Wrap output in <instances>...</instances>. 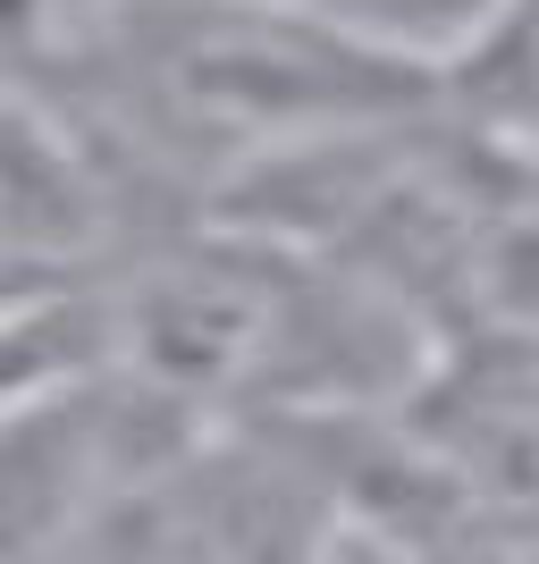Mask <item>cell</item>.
<instances>
[{"mask_svg":"<svg viewBox=\"0 0 539 564\" xmlns=\"http://www.w3.org/2000/svg\"><path fill=\"white\" fill-rule=\"evenodd\" d=\"M405 422L472 489L539 506V329H464L430 354Z\"/></svg>","mask_w":539,"mask_h":564,"instance_id":"3","label":"cell"},{"mask_svg":"<svg viewBox=\"0 0 539 564\" xmlns=\"http://www.w3.org/2000/svg\"><path fill=\"white\" fill-rule=\"evenodd\" d=\"M287 18H312L328 34H346V43H371L388 59H413V68L446 76L481 43V25H489L497 0H270Z\"/></svg>","mask_w":539,"mask_h":564,"instance_id":"6","label":"cell"},{"mask_svg":"<svg viewBox=\"0 0 539 564\" xmlns=\"http://www.w3.org/2000/svg\"><path fill=\"white\" fill-rule=\"evenodd\" d=\"M143 245L136 194L51 85L0 68V286L110 279Z\"/></svg>","mask_w":539,"mask_h":564,"instance_id":"2","label":"cell"},{"mask_svg":"<svg viewBox=\"0 0 539 564\" xmlns=\"http://www.w3.org/2000/svg\"><path fill=\"white\" fill-rule=\"evenodd\" d=\"M446 101L522 169H539V0H497L481 43L446 68Z\"/></svg>","mask_w":539,"mask_h":564,"instance_id":"5","label":"cell"},{"mask_svg":"<svg viewBox=\"0 0 539 564\" xmlns=\"http://www.w3.org/2000/svg\"><path fill=\"white\" fill-rule=\"evenodd\" d=\"M321 564H413V556H405L397 540H379V531H363V522H346V514H337V531H328Z\"/></svg>","mask_w":539,"mask_h":564,"instance_id":"7","label":"cell"},{"mask_svg":"<svg viewBox=\"0 0 539 564\" xmlns=\"http://www.w3.org/2000/svg\"><path fill=\"white\" fill-rule=\"evenodd\" d=\"M110 286L101 279H60V286H18L0 295V422L25 413L34 397L68 388L76 371L110 362Z\"/></svg>","mask_w":539,"mask_h":564,"instance_id":"4","label":"cell"},{"mask_svg":"<svg viewBox=\"0 0 539 564\" xmlns=\"http://www.w3.org/2000/svg\"><path fill=\"white\" fill-rule=\"evenodd\" d=\"M337 489L304 430L212 422L60 556L94 564H321Z\"/></svg>","mask_w":539,"mask_h":564,"instance_id":"1","label":"cell"}]
</instances>
